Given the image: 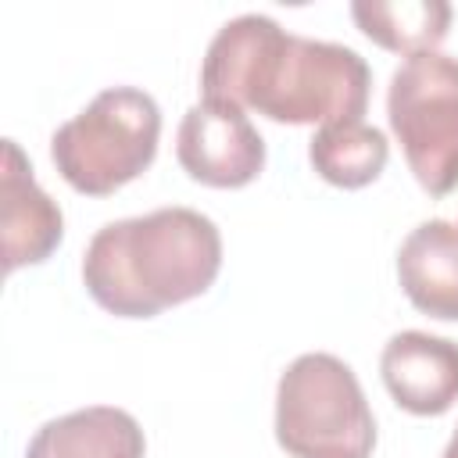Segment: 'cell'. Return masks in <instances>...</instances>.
Wrapping results in <instances>:
<instances>
[{"instance_id": "8", "label": "cell", "mask_w": 458, "mask_h": 458, "mask_svg": "<svg viewBox=\"0 0 458 458\" xmlns=\"http://www.w3.org/2000/svg\"><path fill=\"white\" fill-rule=\"evenodd\" d=\"M0 197H4V268L14 272L21 265L47 261L61 236L64 215L61 208L39 190L29 157L14 140H4V172H0Z\"/></svg>"}, {"instance_id": "9", "label": "cell", "mask_w": 458, "mask_h": 458, "mask_svg": "<svg viewBox=\"0 0 458 458\" xmlns=\"http://www.w3.org/2000/svg\"><path fill=\"white\" fill-rule=\"evenodd\" d=\"M397 279L429 318H458V225L429 218L397 250Z\"/></svg>"}, {"instance_id": "10", "label": "cell", "mask_w": 458, "mask_h": 458, "mask_svg": "<svg viewBox=\"0 0 458 458\" xmlns=\"http://www.w3.org/2000/svg\"><path fill=\"white\" fill-rule=\"evenodd\" d=\"M140 422L111 404L57 415L36 429L25 458H143Z\"/></svg>"}, {"instance_id": "11", "label": "cell", "mask_w": 458, "mask_h": 458, "mask_svg": "<svg viewBox=\"0 0 458 458\" xmlns=\"http://www.w3.org/2000/svg\"><path fill=\"white\" fill-rule=\"evenodd\" d=\"M390 157V143L383 136V129L351 118V122H329L322 125L311 143H308V161L311 168L344 190H358L369 186L372 179H379V172L386 168Z\"/></svg>"}, {"instance_id": "6", "label": "cell", "mask_w": 458, "mask_h": 458, "mask_svg": "<svg viewBox=\"0 0 458 458\" xmlns=\"http://www.w3.org/2000/svg\"><path fill=\"white\" fill-rule=\"evenodd\" d=\"M175 157L190 179L236 190L258 179L265 168V140L243 107L225 100H200L179 122Z\"/></svg>"}, {"instance_id": "13", "label": "cell", "mask_w": 458, "mask_h": 458, "mask_svg": "<svg viewBox=\"0 0 458 458\" xmlns=\"http://www.w3.org/2000/svg\"><path fill=\"white\" fill-rule=\"evenodd\" d=\"M440 458H458V426H454V433H451V440H447V447H444Z\"/></svg>"}, {"instance_id": "3", "label": "cell", "mask_w": 458, "mask_h": 458, "mask_svg": "<svg viewBox=\"0 0 458 458\" xmlns=\"http://www.w3.org/2000/svg\"><path fill=\"white\" fill-rule=\"evenodd\" d=\"M276 440L293 458H369L376 419L347 361L301 354L276 386Z\"/></svg>"}, {"instance_id": "4", "label": "cell", "mask_w": 458, "mask_h": 458, "mask_svg": "<svg viewBox=\"0 0 458 458\" xmlns=\"http://www.w3.org/2000/svg\"><path fill=\"white\" fill-rule=\"evenodd\" d=\"M157 136V100L136 86H111L50 136V157L72 190L107 197L150 168Z\"/></svg>"}, {"instance_id": "2", "label": "cell", "mask_w": 458, "mask_h": 458, "mask_svg": "<svg viewBox=\"0 0 458 458\" xmlns=\"http://www.w3.org/2000/svg\"><path fill=\"white\" fill-rule=\"evenodd\" d=\"M222 268L218 225L193 208H157L107 222L82 254L89 297L122 318H150L200 297Z\"/></svg>"}, {"instance_id": "7", "label": "cell", "mask_w": 458, "mask_h": 458, "mask_svg": "<svg viewBox=\"0 0 458 458\" xmlns=\"http://www.w3.org/2000/svg\"><path fill=\"white\" fill-rule=\"evenodd\" d=\"M390 397L411 415H444L458 401V344L422 329L394 333L379 354Z\"/></svg>"}, {"instance_id": "12", "label": "cell", "mask_w": 458, "mask_h": 458, "mask_svg": "<svg viewBox=\"0 0 458 458\" xmlns=\"http://www.w3.org/2000/svg\"><path fill=\"white\" fill-rule=\"evenodd\" d=\"M351 18L358 21V29L397 54H426L433 50L451 25V4L444 0H358L351 4Z\"/></svg>"}, {"instance_id": "1", "label": "cell", "mask_w": 458, "mask_h": 458, "mask_svg": "<svg viewBox=\"0 0 458 458\" xmlns=\"http://www.w3.org/2000/svg\"><path fill=\"white\" fill-rule=\"evenodd\" d=\"M204 100L254 107L286 125H329L365 114L372 72L344 43L286 32L268 14H240L208 43L200 64Z\"/></svg>"}, {"instance_id": "5", "label": "cell", "mask_w": 458, "mask_h": 458, "mask_svg": "<svg viewBox=\"0 0 458 458\" xmlns=\"http://www.w3.org/2000/svg\"><path fill=\"white\" fill-rule=\"evenodd\" d=\"M386 118L404 161L429 197L458 186V57L411 54L390 75Z\"/></svg>"}]
</instances>
